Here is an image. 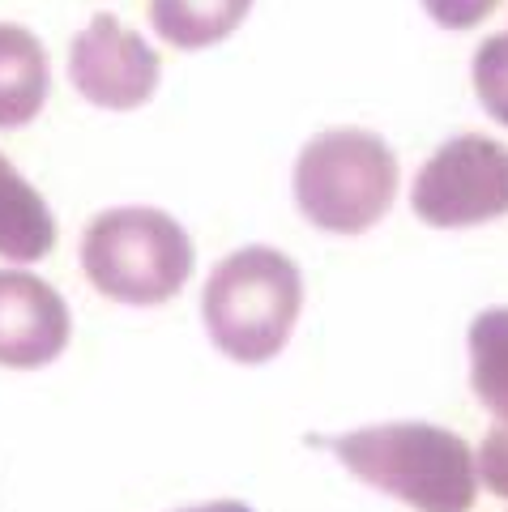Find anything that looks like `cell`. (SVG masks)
Masks as SVG:
<instances>
[{
	"mask_svg": "<svg viewBox=\"0 0 508 512\" xmlns=\"http://www.w3.org/2000/svg\"><path fill=\"white\" fill-rule=\"evenodd\" d=\"M342 466L415 512H470L479 466L470 444L436 423H380L329 444Z\"/></svg>",
	"mask_w": 508,
	"mask_h": 512,
	"instance_id": "obj_1",
	"label": "cell"
},
{
	"mask_svg": "<svg viewBox=\"0 0 508 512\" xmlns=\"http://www.w3.org/2000/svg\"><path fill=\"white\" fill-rule=\"evenodd\" d=\"M304 312V274L287 252L252 244L222 256L201 291V320L210 342L227 359L257 367L269 363Z\"/></svg>",
	"mask_w": 508,
	"mask_h": 512,
	"instance_id": "obj_2",
	"label": "cell"
},
{
	"mask_svg": "<svg viewBox=\"0 0 508 512\" xmlns=\"http://www.w3.org/2000/svg\"><path fill=\"white\" fill-rule=\"evenodd\" d=\"M193 239L154 205H116L86 222L82 269L86 282L124 308H158L193 278Z\"/></svg>",
	"mask_w": 508,
	"mask_h": 512,
	"instance_id": "obj_3",
	"label": "cell"
},
{
	"mask_svg": "<svg viewBox=\"0 0 508 512\" xmlns=\"http://www.w3.org/2000/svg\"><path fill=\"white\" fill-rule=\"evenodd\" d=\"M291 188L316 231L363 235L398 201V158L368 128H329L299 150Z\"/></svg>",
	"mask_w": 508,
	"mask_h": 512,
	"instance_id": "obj_4",
	"label": "cell"
},
{
	"mask_svg": "<svg viewBox=\"0 0 508 512\" xmlns=\"http://www.w3.org/2000/svg\"><path fill=\"white\" fill-rule=\"evenodd\" d=\"M410 210L427 227L462 231L508 214V146L462 133L427 158L410 184Z\"/></svg>",
	"mask_w": 508,
	"mask_h": 512,
	"instance_id": "obj_5",
	"label": "cell"
},
{
	"mask_svg": "<svg viewBox=\"0 0 508 512\" xmlns=\"http://www.w3.org/2000/svg\"><path fill=\"white\" fill-rule=\"evenodd\" d=\"M158 77H163L158 52L137 30H124L120 18H111V13L90 18L69 43L73 90L103 111L146 107L158 90Z\"/></svg>",
	"mask_w": 508,
	"mask_h": 512,
	"instance_id": "obj_6",
	"label": "cell"
},
{
	"mask_svg": "<svg viewBox=\"0 0 508 512\" xmlns=\"http://www.w3.org/2000/svg\"><path fill=\"white\" fill-rule=\"evenodd\" d=\"M73 316L47 278L30 269H0V367L39 372L69 350Z\"/></svg>",
	"mask_w": 508,
	"mask_h": 512,
	"instance_id": "obj_7",
	"label": "cell"
},
{
	"mask_svg": "<svg viewBox=\"0 0 508 512\" xmlns=\"http://www.w3.org/2000/svg\"><path fill=\"white\" fill-rule=\"evenodd\" d=\"M52 64L26 26L0 22V128H26L47 107Z\"/></svg>",
	"mask_w": 508,
	"mask_h": 512,
	"instance_id": "obj_8",
	"label": "cell"
},
{
	"mask_svg": "<svg viewBox=\"0 0 508 512\" xmlns=\"http://www.w3.org/2000/svg\"><path fill=\"white\" fill-rule=\"evenodd\" d=\"M56 248V218L39 188L0 154V261L26 265Z\"/></svg>",
	"mask_w": 508,
	"mask_h": 512,
	"instance_id": "obj_9",
	"label": "cell"
},
{
	"mask_svg": "<svg viewBox=\"0 0 508 512\" xmlns=\"http://www.w3.org/2000/svg\"><path fill=\"white\" fill-rule=\"evenodd\" d=\"M252 0H150L154 35L176 52H201L244 26Z\"/></svg>",
	"mask_w": 508,
	"mask_h": 512,
	"instance_id": "obj_10",
	"label": "cell"
},
{
	"mask_svg": "<svg viewBox=\"0 0 508 512\" xmlns=\"http://www.w3.org/2000/svg\"><path fill=\"white\" fill-rule=\"evenodd\" d=\"M470 389L500 423H508V308H487L466 333Z\"/></svg>",
	"mask_w": 508,
	"mask_h": 512,
	"instance_id": "obj_11",
	"label": "cell"
},
{
	"mask_svg": "<svg viewBox=\"0 0 508 512\" xmlns=\"http://www.w3.org/2000/svg\"><path fill=\"white\" fill-rule=\"evenodd\" d=\"M470 77H474V94L487 107V116L508 128V30L479 43Z\"/></svg>",
	"mask_w": 508,
	"mask_h": 512,
	"instance_id": "obj_12",
	"label": "cell"
},
{
	"mask_svg": "<svg viewBox=\"0 0 508 512\" xmlns=\"http://www.w3.org/2000/svg\"><path fill=\"white\" fill-rule=\"evenodd\" d=\"M474 466H479L483 487L496 491L500 500H508V423H496L487 431V440L479 448V457H474Z\"/></svg>",
	"mask_w": 508,
	"mask_h": 512,
	"instance_id": "obj_13",
	"label": "cell"
},
{
	"mask_svg": "<svg viewBox=\"0 0 508 512\" xmlns=\"http://www.w3.org/2000/svg\"><path fill=\"white\" fill-rule=\"evenodd\" d=\"M496 5L500 0H423L427 18L444 30H474L496 13Z\"/></svg>",
	"mask_w": 508,
	"mask_h": 512,
	"instance_id": "obj_14",
	"label": "cell"
},
{
	"mask_svg": "<svg viewBox=\"0 0 508 512\" xmlns=\"http://www.w3.org/2000/svg\"><path fill=\"white\" fill-rule=\"evenodd\" d=\"M180 512H252L240 500H214V504H201V508H180Z\"/></svg>",
	"mask_w": 508,
	"mask_h": 512,
	"instance_id": "obj_15",
	"label": "cell"
}]
</instances>
